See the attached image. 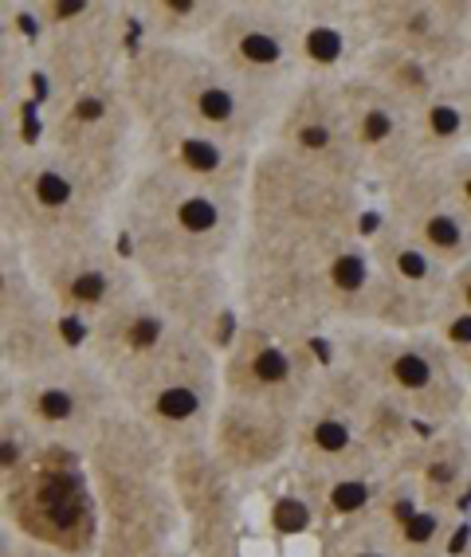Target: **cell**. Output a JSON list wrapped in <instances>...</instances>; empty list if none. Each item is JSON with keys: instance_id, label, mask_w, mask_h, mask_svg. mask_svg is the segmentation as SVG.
Masks as SVG:
<instances>
[{"instance_id": "19", "label": "cell", "mask_w": 471, "mask_h": 557, "mask_svg": "<svg viewBox=\"0 0 471 557\" xmlns=\"http://www.w3.org/2000/svg\"><path fill=\"white\" fill-rule=\"evenodd\" d=\"M370 44L409 51L417 60L463 75L471 71V4L468 0H358Z\"/></svg>"}, {"instance_id": "25", "label": "cell", "mask_w": 471, "mask_h": 557, "mask_svg": "<svg viewBox=\"0 0 471 557\" xmlns=\"http://www.w3.org/2000/svg\"><path fill=\"white\" fill-rule=\"evenodd\" d=\"M209 451L240 483L271 479L295 459V417L280 408L224 397L221 412L212 420Z\"/></svg>"}, {"instance_id": "4", "label": "cell", "mask_w": 471, "mask_h": 557, "mask_svg": "<svg viewBox=\"0 0 471 557\" xmlns=\"http://www.w3.org/2000/svg\"><path fill=\"white\" fill-rule=\"evenodd\" d=\"M114 228L138 263H236L248 209L236 193L134 165Z\"/></svg>"}, {"instance_id": "27", "label": "cell", "mask_w": 471, "mask_h": 557, "mask_svg": "<svg viewBox=\"0 0 471 557\" xmlns=\"http://www.w3.org/2000/svg\"><path fill=\"white\" fill-rule=\"evenodd\" d=\"M393 475L409 483L424 503L468 518L471 503V417L456 424H432L412 440Z\"/></svg>"}, {"instance_id": "29", "label": "cell", "mask_w": 471, "mask_h": 557, "mask_svg": "<svg viewBox=\"0 0 471 557\" xmlns=\"http://www.w3.org/2000/svg\"><path fill=\"white\" fill-rule=\"evenodd\" d=\"M370 518L382 527V534L397 546L401 557H456V549H451L456 546V530H460V522H468V518L424 503L393 471L385 479L377 503H373Z\"/></svg>"}, {"instance_id": "18", "label": "cell", "mask_w": 471, "mask_h": 557, "mask_svg": "<svg viewBox=\"0 0 471 557\" xmlns=\"http://www.w3.org/2000/svg\"><path fill=\"white\" fill-rule=\"evenodd\" d=\"M268 146L302 161V165H311V170H322L365 189V170H361V158L354 150V134L350 122H346L338 83L302 79L271 122Z\"/></svg>"}, {"instance_id": "2", "label": "cell", "mask_w": 471, "mask_h": 557, "mask_svg": "<svg viewBox=\"0 0 471 557\" xmlns=\"http://www.w3.org/2000/svg\"><path fill=\"white\" fill-rule=\"evenodd\" d=\"M102 515L99 557H153L181 546L173 451L134 412L114 408L83 444Z\"/></svg>"}, {"instance_id": "43", "label": "cell", "mask_w": 471, "mask_h": 557, "mask_svg": "<svg viewBox=\"0 0 471 557\" xmlns=\"http://www.w3.org/2000/svg\"><path fill=\"white\" fill-rule=\"evenodd\" d=\"M468 87H471V71H468Z\"/></svg>"}, {"instance_id": "14", "label": "cell", "mask_w": 471, "mask_h": 557, "mask_svg": "<svg viewBox=\"0 0 471 557\" xmlns=\"http://www.w3.org/2000/svg\"><path fill=\"white\" fill-rule=\"evenodd\" d=\"M0 388H4L0 405L16 408L44 440H63L79 448L122 405L111 377L83 349L36 369L28 377H0Z\"/></svg>"}, {"instance_id": "10", "label": "cell", "mask_w": 471, "mask_h": 557, "mask_svg": "<svg viewBox=\"0 0 471 557\" xmlns=\"http://www.w3.org/2000/svg\"><path fill=\"white\" fill-rule=\"evenodd\" d=\"M16 12L28 24V60L48 95L122 75L138 44L126 4L114 0H32L16 4Z\"/></svg>"}, {"instance_id": "44", "label": "cell", "mask_w": 471, "mask_h": 557, "mask_svg": "<svg viewBox=\"0 0 471 557\" xmlns=\"http://www.w3.org/2000/svg\"><path fill=\"white\" fill-rule=\"evenodd\" d=\"M228 557H244V554H228Z\"/></svg>"}, {"instance_id": "15", "label": "cell", "mask_w": 471, "mask_h": 557, "mask_svg": "<svg viewBox=\"0 0 471 557\" xmlns=\"http://www.w3.org/2000/svg\"><path fill=\"white\" fill-rule=\"evenodd\" d=\"M326 358H319L314 342L287 338L275 330L236 322L221 349L224 397L251 400V405L280 408L287 417H299L311 400Z\"/></svg>"}, {"instance_id": "39", "label": "cell", "mask_w": 471, "mask_h": 557, "mask_svg": "<svg viewBox=\"0 0 471 557\" xmlns=\"http://www.w3.org/2000/svg\"><path fill=\"white\" fill-rule=\"evenodd\" d=\"M448 302H456V307L471 310V259L463 263V268L451 271V283H448Z\"/></svg>"}, {"instance_id": "16", "label": "cell", "mask_w": 471, "mask_h": 557, "mask_svg": "<svg viewBox=\"0 0 471 557\" xmlns=\"http://www.w3.org/2000/svg\"><path fill=\"white\" fill-rule=\"evenodd\" d=\"M67 330L75 326L51 307L24 248L16 239H0V377H28L83 349Z\"/></svg>"}, {"instance_id": "5", "label": "cell", "mask_w": 471, "mask_h": 557, "mask_svg": "<svg viewBox=\"0 0 471 557\" xmlns=\"http://www.w3.org/2000/svg\"><path fill=\"white\" fill-rule=\"evenodd\" d=\"M126 181L87 170L36 141L9 146L0 161V239L21 248L114 228Z\"/></svg>"}, {"instance_id": "24", "label": "cell", "mask_w": 471, "mask_h": 557, "mask_svg": "<svg viewBox=\"0 0 471 557\" xmlns=\"http://www.w3.org/2000/svg\"><path fill=\"white\" fill-rule=\"evenodd\" d=\"M342 107L354 134V150L365 170V185H385L389 177L405 173L421 161L417 150V110L373 87L370 79L350 75L342 79Z\"/></svg>"}, {"instance_id": "30", "label": "cell", "mask_w": 471, "mask_h": 557, "mask_svg": "<svg viewBox=\"0 0 471 557\" xmlns=\"http://www.w3.org/2000/svg\"><path fill=\"white\" fill-rule=\"evenodd\" d=\"M295 483L307 495L314 510V522L322 530L346 527L354 518H365L382 495L385 479H389V468H365V471H302L295 468Z\"/></svg>"}, {"instance_id": "9", "label": "cell", "mask_w": 471, "mask_h": 557, "mask_svg": "<svg viewBox=\"0 0 471 557\" xmlns=\"http://www.w3.org/2000/svg\"><path fill=\"white\" fill-rule=\"evenodd\" d=\"M244 209H248L251 236H361L365 189L263 146L256 153V161H251Z\"/></svg>"}, {"instance_id": "1", "label": "cell", "mask_w": 471, "mask_h": 557, "mask_svg": "<svg viewBox=\"0 0 471 557\" xmlns=\"http://www.w3.org/2000/svg\"><path fill=\"white\" fill-rule=\"evenodd\" d=\"M373 256L361 236L275 239L244 232L236 251V322L287 338H326L365 326L373 310Z\"/></svg>"}, {"instance_id": "31", "label": "cell", "mask_w": 471, "mask_h": 557, "mask_svg": "<svg viewBox=\"0 0 471 557\" xmlns=\"http://www.w3.org/2000/svg\"><path fill=\"white\" fill-rule=\"evenodd\" d=\"M354 75L370 79L373 87H382L385 95H393V99L405 102L409 110H424L429 102L448 95L451 87L468 83L463 75H451V71L436 67V63L417 60L409 51L382 48V44H370V48H365V55H361Z\"/></svg>"}, {"instance_id": "13", "label": "cell", "mask_w": 471, "mask_h": 557, "mask_svg": "<svg viewBox=\"0 0 471 557\" xmlns=\"http://www.w3.org/2000/svg\"><path fill=\"white\" fill-rule=\"evenodd\" d=\"M201 51H209L248 90L271 102H287L302 83L299 9L283 0H228Z\"/></svg>"}, {"instance_id": "7", "label": "cell", "mask_w": 471, "mask_h": 557, "mask_svg": "<svg viewBox=\"0 0 471 557\" xmlns=\"http://www.w3.org/2000/svg\"><path fill=\"white\" fill-rule=\"evenodd\" d=\"M331 358L346 361L377 393L409 408L421 424H456L471 417V385L456 373L429 330L405 334L382 326H338L326 334Z\"/></svg>"}, {"instance_id": "42", "label": "cell", "mask_w": 471, "mask_h": 557, "mask_svg": "<svg viewBox=\"0 0 471 557\" xmlns=\"http://www.w3.org/2000/svg\"><path fill=\"white\" fill-rule=\"evenodd\" d=\"M456 557H471V549H460V554H456Z\"/></svg>"}, {"instance_id": "38", "label": "cell", "mask_w": 471, "mask_h": 557, "mask_svg": "<svg viewBox=\"0 0 471 557\" xmlns=\"http://www.w3.org/2000/svg\"><path fill=\"white\" fill-rule=\"evenodd\" d=\"M0 557H63V554L44 549V546H36V542H24V537L0 530Z\"/></svg>"}, {"instance_id": "6", "label": "cell", "mask_w": 471, "mask_h": 557, "mask_svg": "<svg viewBox=\"0 0 471 557\" xmlns=\"http://www.w3.org/2000/svg\"><path fill=\"white\" fill-rule=\"evenodd\" d=\"M0 530L63 557H99L102 515L79 444L44 440L21 468L0 475Z\"/></svg>"}, {"instance_id": "26", "label": "cell", "mask_w": 471, "mask_h": 557, "mask_svg": "<svg viewBox=\"0 0 471 557\" xmlns=\"http://www.w3.org/2000/svg\"><path fill=\"white\" fill-rule=\"evenodd\" d=\"M177 330V322L138 287L131 299H122L119 307L83 330V354L111 377L114 393H119L122 381L146 366Z\"/></svg>"}, {"instance_id": "8", "label": "cell", "mask_w": 471, "mask_h": 557, "mask_svg": "<svg viewBox=\"0 0 471 557\" xmlns=\"http://www.w3.org/2000/svg\"><path fill=\"white\" fill-rule=\"evenodd\" d=\"M119 400L170 451L201 448L224 405L221 346L177 330L146 366L122 381Z\"/></svg>"}, {"instance_id": "3", "label": "cell", "mask_w": 471, "mask_h": 557, "mask_svg": "<svg viewBox=\"0 0 471 557\" xmlns=\"http://www.w3.org/2000/svg\"><path fill=\"white\" fill-rule=\"evenodd\" d=\"M122 83L131 90L138 122H185L248 150L268 146L271 122L283 107L248 90L201 48H165L138 40L126 55Z\"/></svg>"}, {"instance_id": "32", "label": "cell", "mask_w": 471, "mask_h": 557, "mask_svg": "<svg viewBox=\"0 0 471 557\" xmlns=\"http://www.w3.org/2000/svg\"><path fill=\"white\" fill-rule=\"evenodd\" d=\"M228 0H134L126 16L141 44L165 48H201L221 24Z\"/></svg>"}, {"instance_id": "41", "label": "cell", "mask_w": 471, "mask_h": 557, "mask_svg": "<svg viewBox=\"0 0 471 557\" xmlns=\"http://www.w3.org/2000/svg\"><path fill=\"white\" fill-rule=\"evenodd\" d=\"M463 549H471V515H468V546H463Z\"/></svg>"}, {"instance_id": "20", "label": "cell", "mask_w": 471, "mask_h": 557, "mask_svg": "<svg viewBox=\"0 0 471 557\" xmlns=\"http://www.w3.org/2000/svg\"><path fill=\"white\" fill-rule=\"evenodd\" d=\"M173 491H177L181 546L189 557L240 554L244 534V483L212 456L209 444L173 451Z\"/></svg>"}, {"instance_id": "11", "label": "cell", "mask_w": 471, "mask_h": 557, "mask_svg": "<svg viewBox=\"0 0 471 557\" xmlns=\"http://www.w3.org/2000/svg\"><path fill=\"white\" fill-rule=\"evenodd\" d=\"M141 122L122 75L51 90L40 110V141L107 177L131 181Z\"/></svg>"}, {"instance_id": "21", "label": "cell", "mask_w": 471, "mask_h": 557, "mask_svg": "<svg viewBox=\"0 0 471 557\" xmlns=\"http://www.w3.org/2000/svg\"><path fill=\"white\" fill-rule=\"evenodd\" d=\"M382 193V220L409 236L417 248L436 256L444 268H463L471 259V224L451 205L441 170L429 161H417L405 173L377 185Z\"/></svg>"}, {"instance_id": "34", "label": "cell", "mask_w": 471, "mask_h": 557, "mask_svg": "<svg viewBox=\"0 0 471 557\" xmlns=\"http://www.w3.org/2000/svg\"><path fill=\"white\" fill-rule=\"evenodd\" d=\"M263 498H268V522L275 534L295 537V534H311V530L319 534L314 510H311V503H307V495L299 491V483H295L292 463L271 475V491L263 487Z\"/></svg>"}, {"instance_id": "22", "label": "cell", "mask_w": 471, "mask_h": 557, "mask_svg": "<svg viewBox=\"0 0 471 557\" xmlns=\"http://www.w3.org/2000/svg\"><path fill=\"white\" fill-rule=\"evenodd\" d=\"M138 278L181 330L224 349L236 330V263H138Z\"/></svg>"}, {"instance_id": "37", "label": "cell", "mask_w": 471, "mask_h": 557, "mask_svg": "<svg viewBox=\"0 0 471 557\" xmlns=\"http://www.w3.org/2000/svg\"><path fill=\"white\" fill-rule=\"evenodd\" d=\"M436 170H441V181H444V189H448L451 205H456V209L463 212V220L471 224V150L441 161Z\"/></svg>"}, {"instance_id": "17", "label": "cell", "mask_w": 471, "mask_h": 557, "mask_svg": "<svg viewBox=\"0 0 471 557\" xmlns=\"http://www.w3.org/2000/svg\"><path fill=\"white\" fill-rule=\"evenodd\" d=\"M373 256V310L365 326L382 330H405V334H421L432 326V319L441 314L448 302V283L451 268H444L441 259L417 248L409 236L377 220V228L365 232Z\"/></svg>"}, {"instance_id": "35", "label": "cell", "mask_w": 471, "mask_h": 557, "mask_svg": "<svg viewBox=\"0 0 471 557\" xmlns=\"http://www.w3.org/2000/svg\"><path fill=\"white\" fill-rule=\"evenodd\" d=\"M319 557H401V554H397V546L382 534V527L365 515V518L346 522V527L322 530Z\"/></svg>"}, {"instance_id": "33", "label": "cell", "mask_w": 471, "mask_h": 557, "mask_svg": "<svg viewBox=\"0 0 471 557\" xmlns=\"http://www.w3.org/2000/svg\"><path fill=\"white\" fill-rule=\"evenodd\" d=\"M417 150L421 161L441 165L456 153L471 150V87L460 83L424 110H417Z\"/></svg>"}, {"instance_id": "40", "label": "cell", "mask_w": 471, "mask_h": 557, "mask_svg": "<svg viewBox=\"0 0 471 557\" xmlns=\"http://www.w3.org/2000/svg\"><path fill=\"white\" fill-rule=\"evenodd\" d=\"M153 557H189V549H185V546H173V549H161V554H153Z\"/></svg>"}, {"instance_id": "28", "label": "cell", "mask_w": 471, "mask_h": 557, "mask_svg": "<svg viewBox=\"0 0 471 557\" xmlns=\"http://www.w3.org/2000/svg\"><path fill=\"white\" fill-rule=\"evenodd\" d=\"M299 60L302 79L342 83L358 71L370 36L361 28L358 0H299Z\"/></svg>"}, {"instance_id": "12", "label": "cell", "mask_w": 471, "mask_h": 557, "mask_svg": "<svg viewBox=\"0 0 471 557\" xmlns=\"http://www.w3.org/2000/svg\"><path fill=\"white\" fill-rule=\"evenodd\" d=\"M24 259L51 307L79 330V338L90 322L102 319L107 310H114L141 287L138 263L122 244L119 228L36 244V248H24Z\"/></svg>"}, {"instance_id": "36", "label": "cell", "mask_w": 471, "mask_h": 557, "mask_svg": "<svg viewBox=\"0 0 471 557\" xmlns=\"http://www.w3.org/2000/svg\"><path fill=\"white\" fill-rule=\"evenodd\" d=\"M429 334L441 342V349L448 354L456 373L471 385V310L456 307V302H444L441 314L432 319Z\"/></svg>"}, {"instance_id": "23", "label": "cell", "mask_w": 471, "mask_h": 557, "mask_svg": "<svg viewBox=\"0 0 471 557\" xmlns=\"http://www.w3.org/2000/svg\"><path fill=\"white\" fill-rule=\"evenodd\" d=\"M256 153L260 150L236 146V141L221 138V134L185 126V122H141L138 165L177 173L185 181H197V185H209V189L221 193H236V197H244V189H248Z\"/></svg>"}]
</instances>
